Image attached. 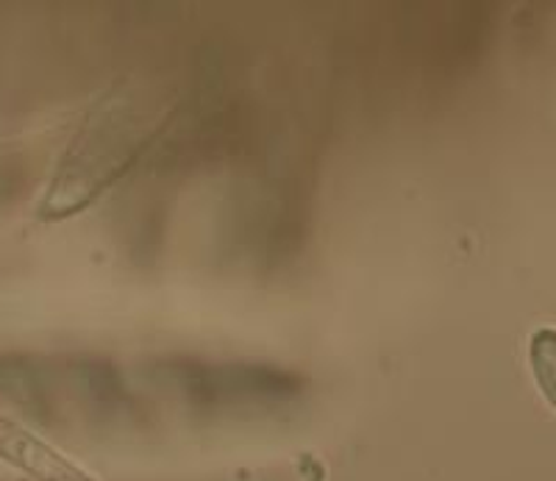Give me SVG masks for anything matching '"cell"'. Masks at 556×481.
<instances>
[{
  "label": "cell",
  "instance_id": "6da1fadb",
  "mask_svg": "<svg viewBox=\"0 0 556 481\" xmlns=\"http://www.w3.org/2000/svg\"><path fill=\"white\" fill-rule=\"evenodd\" d=\"M529 362L540 393L556 412V329H540L531 337Z\"/></svg>",
  "mask_w": 556,
  "mask_h": 481
}]
</instances>
